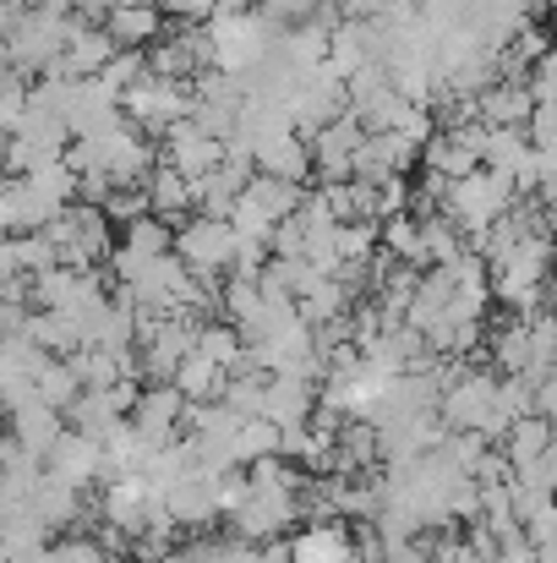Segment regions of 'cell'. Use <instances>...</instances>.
<instances>
[{
  "label": "cell",
  "mask_w": 557,
  "mask_h": 563,
  "mask_svg": "<svg viewBox=\"0 0 557 563\" xmlns=\"http://www.w3.org/2000/svg\"><path fill=\"white\" fill-rule=\"evenodd\" d=\"M318 399H323V383L307 373H268V399H263V416L279 421V427H296V421H312L318 416Z\"/></svg>",
  "instance_id": "cell-9"
},
{
  "label": "cell",
  "mask_w": 557,
  "mask_h": 563,
  "mask_svg": "<svg viewBox=\"0 0 557 563\" xmlns=\"http://www.w3.org/2000/svg\"><path fill=\"white\" fill-rule=\"evenodd\" d=\"M27 509L60 537V531H82V520H88V498L77 493V487H66V482H55L49 471H44V482L33 487V498H27Z\"/></svg>",
  "instance_id": "cell-14"
},
{
  "label": "cell",
  "mask_w": 557,
  "mask_h": 563,
  "mask_svg": "<svg viewBox=\"0 0 557 563\" xmlns=\"http://www.w3.org/2000/svg\"><path fill=\"white\" fill-rule=\"evenodd\" d=\"M547 471H553V487H557V443H553V454H547Z\"/></svg>",
  "instance_id": "cell-39"
},
{
  "label": "cell",
  "mask_w": 557,
  "mask_h": 563,
  "mask_svg": "<svg viewBox=\"0 0 557 563\" xmlns=\"http://www.w3.org/2000/svg\"><path fill=\"white\" fill-rule=\"evenodd\" d=\"M49 235H55L66 268H99L115 252V219L104 213V202H71L49 224Z\"/></svg>",
  "instance_id": "cell-2"
},
{
  "label": "cell",
  "mask_w": 557,
  "mask_h": 563,
  "mask_svg": "<svg viewBox=\"0 0 557 563\" xmlns=\"http://www.w3.org/2000/svg\"><path fill=\"white\" fill-rule=\"evenodd\" d=\"M186 399L176 383H148L143 388V399H137V410H132V421H137V432H148L154 443H176V432H181L186 421Z\"/></svg>",
  "instance_id": "cell-10"
},
{
  "label": "cell",
  "mask_w": 557,
  "mask_h": 563,
  "mask_svg": "<svg viewBox=\"0 0 557 563\" xmlns=\"http://www.w3.org/2000/svg\"><path fill=\"white\" fill-rule=\"evenodd\" d=\"M421 143H410L404 132H367V143L356 148V176L361 181H388V176H404L415 165Z\"/></svg>",
  "instance_id": "cell-11"
},
{
  "label": "cell",
  "mask_w": 557,
  "mask_h": 563,
  "mask_svg": "<svg viewBox=\"0 0 557 563\" xmlns=\"http://www.w3.org/2000/svg\"><path fill=\"white\" fill-rule=\"evenodd\" d=\"M525 537H531L536 548H547V542H557V498L547 504V509H536V515L525 520Z\"/></svg>",
  "instance_id": "cell-37"
},
{
  "label": "cell",
  "mask_w": 557,
  "mask_h": 563,
  "mask_svg": "<svg viewBox=\"0 0 557 563\" xmlns=\"http://www.w3.org/2000/svg\"><path fill=\"white\" fill-rule=\"evenodd\" d=\"M66 410L60 405H49V399H27V405H16L11 410V438H22V449H33L38 460L66 438Z\"/></svg>",
  "instance_id": "cell-13"
},
{
  "label": "cell",
  "mask_w": 557,
  "mask_h": 563,
  "mask_svg": "<svg viewBox=\"0 0 557 563\" xmlns=\"http://www.w3.org/2000/svg\"><path fill=\"white\" fill-rule=\"evenodd\" d=\"M301 515H307V504H301L296 487H252L246 504H241L235 515H224V520H230V531L246 537V542H274V537H285Z\"/></svg>",
  "instance_id": "cell-5"
},
{
  "label": "cell",
  "mask_w": 557,
  "mask_h": 563,
  "mask_svg": "<svg viewBox=\"0 0 557 563\" xmlns=\"http://www.w3.org/2000/svg\"><path fill=\"white\" fill-rule=\"evenodd\" d=\"M492 362H498L503 377H531V362H536V329H531V318H509L492 334Z\"/></svg>",
  "instance_id": "cell-23"
},
{
  "label": "cell",
  "mask_w": 557,
  "mask_h": 563,
  "mask_svg": "<svg viewBox=\"0 0 557 563\" xmlns=\"http://www.w3.org/2000/svg\"><path fill=\"white\" fill-rule=\"evenodd\" d=\"M33 377H38V399H49V405H60V410H71V405L82 399V377L71 373L66 356H44Z\"/></svg>",
  "instance_id": "cell-30"
},
{
  "label": "cell",
  "mask_w": 557,
  "mask_h": 563,
  "mask_svg": "<svg viewBox=\"0 0 557 563\" xmlns=\"http://www.w3.org/2000/svg\"><path fill=\"white\" fill-rule=\"evenodd\" d=\"M165 509L176 515V526L181 531H202V526H213L219 520V498H213V476L208 471H197V476H186L181 487L165 498Z\"/></svg>",
  "instance_id": "cell-17"
},
{
  "label": "cell",
  "mask_w": 557,
  "mask_h": 563,
  "mask_svg": "<svg viewBox=\"0 0 557 563\" xmlns=\"http://www.w3.org/2000/svg\"><path fill=\"white\" fill-rule=\"evenodd\" d=\"M176 388H181L186 399H224V388H230V367H219V362H208L202 351H191L181 362V373L170 377Z\"/></svg>",
  "instance_id": "cell-28"
},
{
  "label": "cell",
  "mask_w": 557,
  "mask_h": 563,
  "mask_svg": "<svg viewBox=\"0 0 557 563\" xmlns=\"http://www.w3.org/2000/svg\"><path fill=\"white\" fill-rule=\"evenodd\" d=\"M44 471H49L55 482H66V487L88 493V487H99V482H104V443H99V438H88V432H77V427H66V438L44 454Z\"/></svg>",
  "instance_id": "cell-7"
},
{
  "label": "cell",
  "mask_w": 557,
  "mask_h": 563,
  "mask_svg": "<svg viewBox=\"0 0 557 563\" xmlns=\"http://www.w3.org/2000/svg\"><path fill=\"white\" fill-rule=\"evenodd\" d=\"M99 77H104L115 93H132L143 77H154V66H148V49H121V55H115V60H110Z\"/></svg>",
  "instance_id": "cell-32"
},
{
  "label": "cell",
  "mask_w": 557,
  "mask_h": 563,
  "mask_svg": "<svg viewBox=\"0 0 557 563\" xmlns=\"http://www.w3.org/2000/svg\"><path fill=\"white\" fill-rule=\"evenodd\" d=\"M382 252H388V257H399V263L426 268V252H421V213H415V208H410V213L382 219Z\"/></svg>",
  "instance_id": "cell-29"
},
{
  "label": "cell",
  "mask_w": 557,
  "mask_h": 563,
  "mask_svg": "<svg viewBox=\"0 0 557 563\" xmlns=\"http://www.w3.org/2000/svg\"><path fill=\"white\" fill-rule=\"evenodd\" d=\"M454 312V274L448 268H426L421 274V285H415V301H410V312H404V323L410 329H432V323H443Z\"/></svg>",
  "instance_id": "cell-20"
},
{
  "label": "cell",
  "mask_w": 557,
  "mask_h": 563,
  "mask_svg": "<svg viewBox=\"0 0 557 563\" xmlns=\"http://www.w3.org/2000/svg\"><path fill=\"white\" fill-rule=\"evenodd\" d=\"M191 110H197V93H191V82H176V77H143L126 93V121L143 126L148 137H165L170 126L191 121Z\"/></svg>",
  "instance_id": "cell-4"
},
{
  "label": "cell",
  "mask_w": 557,
  "mask_h": 563,
  "mask_svg": "<svg viewBox=\"0 0 557 563\" xmlns=\"http://www.w3.org/2000/svg\"><path fill=\"white\" fill-rule=\"evenodd\" d=\"M104 27L115 33L121 49H154L170 33V11L159 0L154 5H115V11H104Z\"/></svg>",
  "instance_id": "cell-12"
},
{
  "label": "cell",
  "mask_w": 557,
  "mask_h": 563,
  "mask_svg": "<svg viewBox=\"0 0 557 563\" xmlns=\"http://www.w3.org/2000/svg\"><path fill=\"white\" fill-rule=\"evenodd\" d=\"M44 563H121V559L99 537H60V542H49Z\"/></svg>",
  "instance_id": "cell-31"
},
{
  "label": "cell",
  "mask_w": 557,
  "mask_h": 563,
  "mask_svg": "<svg viewBox=\"0 0 557 563\" xmlns=\"http://www.w3.org/2000/svg\"><path fill=\"white\" fill-rule=\"evenodd\" d=\"M296 563H356V537L339 520H312L296 537Z\"/></svg>",
  "instance_id": "cell-19"
},
{
  "label": "cell",
  "mask_w": 557,
  "mask_h": 563,
  "mask_svg": "<svg viewBox=\"0 0 557 563\" xmlns=\"http://www.w3.org/2000/svg\"><path fill=\"white\" fill-rule=\"evenodd\" d=\"M531 143H536L542 154H557V99L531 115Z\"/></svg>",
  "instance_id": "cell-35"
},
{
  "label": "cell",
  "mask_w": 557,
  "mask_h": 563,
  "mask_svg": "<svg viewBox=\"0 0 557 563\" xmlns=\"http://www.w3.org/2000/svg\"><path fill=\"white\" fill-rule=\"evenodd\" d=\"M104 213L126 230V224H137V219L154 213V197H148V187H115V197L104 202Z\"/></svg>",
  "instance_id": "cell-33"
},
{
  "label": "cell",
  "mask_w": 557,
  "mask_h": 563,
  "mask_svg": "<svg viewBox=\"0 0 557 563\" xmlns=\"http://www.w3.org/2000/svg\"><path fill=\"white\" fill-rule=\"evenodd\" d=\"M159 5H165L176 22H213L224 0H159Z\"/></svg>",
  "instance_id": "cell-36"
},
{
  "label": "cell",
  "mask_w": 557,
  "mask_h": 563,
  "mask_svg": "<svg viewBox=\"0 0 557 563\" xmlns=\"http://www.w3.org/2000/svg\"><path fill=\"white\" fill-rule=\"evenodd\" d=\"M421 165H426L432 176H443V181H465V176H476V170H481V148H476L465 132L437 126V137L421 148Z\"/></svg>",
  "instance_id": "cell-15"
},
{
  "label": "cell",
  "mask_w": 557,
  "mask_h": 563,
  "mask_svg": "<svg viewBox=\"0 0 557 563\" xmlns=\"http://www.w3.org/2000/svg\"><path fill=\"white\" fill-rule=\"evenodd\" d=\"M197 351L208 356V362H219V367H246V334L230 323V318H202L197 323Z\"/></svg>",
  "instance_id": "cell-26"
},
{
  "label": "cell",
  "mask_w": 557,
  "mask_h": 563,
  "mask_svg": "<svg viewBox=\"0 0 557 563\" xmlns=\"http://www.w3.org/2000/svg\"><path fill=\"white\" fill-rule=\"evenodd\" d=\"M367 60H382V55H377V38H371V22H356V16H345V22L334 27V44H328V66H334L339 77H350V71H361Z\"/></svg>",
  "instance_id": "cell-24"
},
{
  "label": "cell",
  "mask_w": 557,
  "mask_h": 563,
  "mask_svg": "<svg viewBox=\"0 0 557 563\" xmlns=\"http://www.w3.org/2000/svg\"><path fill=\"white\" fill-rule=\"evenodd\" d=\"M557 443V421L547 410H536V416H520L514 427H509V438H503V449H509V460H514V471L520 465H536V460H547Z\"/></svg>",
  "instance_id": "cell-22"
},
{
  "label": "cell",
  "mask_w": 557,
  "mask_h": 563,
  "mask_svg": "<svg viewBox=\"0 0 557 563\" xmlns=\"http://www.w3.org/2000/svg\"><path fill=\"white\" fill-rule=\"evenodd\" d=\"M421 252H426V268H448L465 252V230L454 224L448 208H443V219L437 213H421Z\"/></svg>",
  "instance_id": "cell-27"
},
{
  "label": "cell",
  "mask_w": 557,
  "mask_h": 563,
  "mask_svg": "<svg viewBox=\"0 0 557 563\" xmlns=\"http://www.w3.org/2000/svg\"><path fill=\"white\" fill-rule=\"evenodd\" d=\"M159 563H197V559H191V548H170Z\"/></svg>",
  "instance_id": "cell-38"
},
{
  "label": "cell",
  "mask_w": 557,
  "mask_h": 563,
  "mask_svg": "<svg viewBox=\"0 0 557 563\" xmlns=\"http://www.w3.org/2000/svg\"><path fill=\"white\" fill-rule=\"evenodd\" d=\"M520 202V187H514V176H503V170H492V165H481L476 176H465V181H454L448 197H443V208L454 213V224L476 241L481 230H492L509 208Z\"/></svg>",
  "instance_id": "cell-1"
},
{
  "label": "cell",
  "mask_w": 557,
  "mask_h": 563,
  "mask_svg": "<svg viewBox=\"0 0 557 563\" xmlns=\"http://www.w3.org/2000/svg\"><path fill=\"white\" fill-rule=\"evenodd\" d=\"M176 252L186 257L191 274H202V279H230L235 252H241V235H235L230 219H208V213H197V219H186L181 230H176Z\"/></svg>",
  "instance_id": "cell-3"
},
{
  "label": "cell",
  "mask_w": 557,
  "mask_h": 563,
  "mask_svg": "<svg viewBox=\"0 0 557 563\" xmlns=\"http://www.w3.org/2000/svg\"><path fill=\"white\" fill-rule=\"evenodd\" d=\"M148 197H154V213H165V219L176 224L181 213L197 208V181H191L186 170H176L170 159H159V170L148 176Z\"/></svg>",
  "instance_id": "cell-25"
},
{
  "label": "cell",
  "mask_w": 557,
  "mask_h": 563,
  "mask_svg": "<svg viewBox=\"0 0 557 563\" xmlns=\"http://www.w3.org/2000/svg\"><path fill=\"white\" fill-rule=\"evenodd\" d=\"M241 202L246 208H257L263 219H274V224H285L301 202H307V187H296V181H279V176H268V170H257L246 191H241Z\"/></svg>",
  "instance_id": "cell-21"
},
{
  "label": "cell",
  "mask_w": 557,
  "mask_h": 563,
  "mask_svg": "<svg viewBox=\"0 0 557 563\" xmlns=\"http://www.w3.org/2000/svg\"><path fill=\"white\" fill-rule=\"evenodd\" d=\"M536 110H542V99L531 93V82H492L481 93V121L487 126H531Z\"/></svg>",
  "instance_id": "cell-18"
},
{
  "label": "cell",
  "mask_w": 557,
  "mask_h": 563,
  "mask_svg": "<svg viewBox=\"0 0 557 563\" xmlns=\"http://www.w3.org/2000/svg\"><path fill=\"white\" fill-rule=\"evenodd\" d=\"M115 55H121V44H115V33L104 27V16H99V22H93V16H77V22H71V38H66V55H60L44 77H99Z\"/></svg>",
  "instance_id": "cell-6"
},
{
  "label": "cell",
  "mask_w": 557,
  "mask_h": 563,
  "mask_svg": "<svg viewBox=\"0 0 557 563\" xmlns=\"http://www.w3.org/2000/svg\"><path fill=\"white\" fill-rule=\"evenodd\" d=\"M165 159H170L176 170H186L191 181H202V176H213V170L230 159V143L213 137V132H202L197 121H181V126L165 132Z\"/></svg>",
  "instance_id": "cell-8"
},
{
  "label": "cell",
  "mask_w": 557,
  "mask_h": 563,
  "mask_svg": "<svg viewBox=\"0 0 557 563\" xmlns=\"http://www.w3.org/2000/svg\"><path fill=\"white\" fill-rule=\"evenodd\" d=\"M531 93H536L542 104H553L557 99V38H553V49L536 60V71H531Z\"/></svg>",
  "instance_id": "cell-34"
},
{
  "label": "cell",
  "mask_w": 557,
  "mask_h": 563,
  "mask_svg": "<svg viewBox=\"0 0 557 563\" xmlns=\"http://www.w3.org/2000/svg\"><path fill=\"white\" fill-rule=\"evenodd\" d=\"M257 170H268V176H279V181H296V187L318 181V159H312V143H307L301 132L274 137L268 148H257Z\"/></svg>",
  "instance_id": "cell-16"
}]
</instances>
